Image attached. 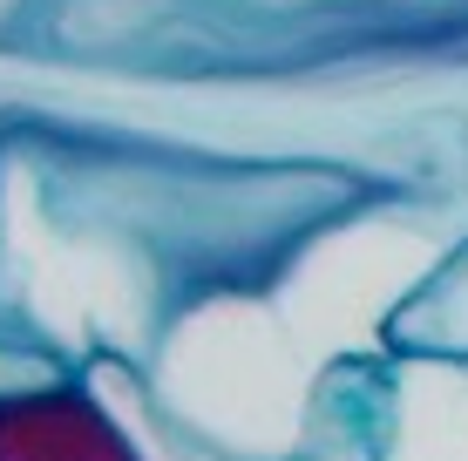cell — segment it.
<instances>
[{
	"label": "cell",
	"mask_w": 468,
	"mask_h": 461,
	"mask_svg": "<svg viewBox=\"0 0 468 461\" xmlns=\"http://www.w3.org/2000/svg\"><path fill=\"white\" fill-rule=\"evenodd\" d=\"M61 373H69V360H61L55 346L35 332V320L0 292V393L41 387V380H61Z\"/></svg>",
	"instance_id": "cell-4"
},
{
	"label": "cell",
	"mask_w": 468,
	"mask_h": 461,
	"mask_svg": "<svg viewBox=\"0 0 468 461\" xmlns=\"http://www.w3.org/2000/svg\"><path fill=\"white\" fill-rule=\"evenodd\" d=\"M387 353H428V360H468V237L421 278V292L394 312Z\"/></svg>",
	"instance_id": "cell-3"
},
{
	"label": "cell",
	"mask_w": 468,
	"mask_h": 461,
	"mask_svg": "<svg viewBox=\"0 0 468 461\" xmlns=\"http://www.w3.org/2000/svg\"><path fill=\"white\" fill-rule=\"evenodd\" d=\"M0 461H150L82 373L0 393Z\"/></svg>",
	"instance_id": "cell-1"
},
{
	"label": "cell",
	"mask_w": 468,
	"mask_h": 461,
	"mask_svg": "<svg viewBox=\"0 0 468 461\" xmlns=\"http://www.w3.org/2000/svg\"><path fill=\"white\" fill-rule=\"evenodd\" d=\"M374 461H468V360L394 353Z\"/></svg>",
	"instance_id": "cell-2"
}]
</instances>
